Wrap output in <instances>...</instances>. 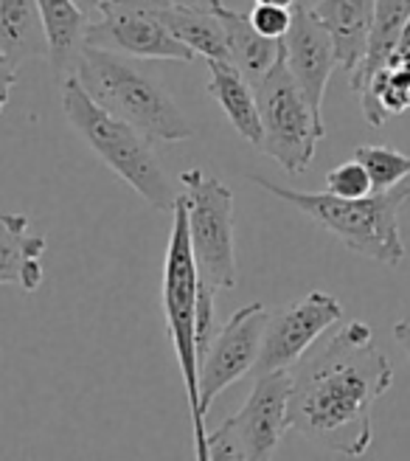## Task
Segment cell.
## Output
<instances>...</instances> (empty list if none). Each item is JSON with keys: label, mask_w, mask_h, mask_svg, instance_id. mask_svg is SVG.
I'll use <instances>...</instances> for the list:
<instances>
[{"label": "cell", "mask_w": 410, "mask_h": 461, "mask_svg": "<svg viewBox=\"0 0 410 461\" xmlns=\"http://www.w3.org/2000/svg\"><path fill=\"white\" fill-rule=\"evenodd\" d=\"M340 318H343V304L324 290H315L304 295L301 302H292L279 312H270L264 346L254 368V377L270 372H290L312 349V343L332 324H337Z\"/></svg>", "instance_id": "cell-11"}, {"label": "cell", "mask_w": 410, "mask_h": 461, "mask_svg": "<svg viewBox=\"0 0 410 461\" xmlns=\"http://www.w3.org/2000/svg\"><path fill=\"white\" fill-rule=\"evenodd\" d=\"M360 110L374 130L388 124L394 115L410 113V65L382 68V71L360 90Z\"/></svg>", "instance_id": "cell-21"}, {"label": "cell", "mask_w": 410, "mask_h": 461, "mask_svg": "<svg viewBox=\"0 0 410 461\" xmlns=\"http://www.w3.org/2000/svg\"><path fill=\"white\" fill-rule=\"evenodd\" d=\"M144 6H172V9H186V12H202V14H222L227 6L222 0H138Z\"/></svg>", "instance_id": "cell-25"}, {"label": "cell", "mask_w": 410, "mask_h": 461, "mask_svg": "<svg viewBox=\"0 0 410 461\" xmlns=\"http://www.w3.org/2000/svg\"><path fill=\"white\" fill-rule=\"evenodd\" d=\"M49 34L37 0H0V104H9L22 62L49 59Z\"/></svg>", "instance_id": "cell-13"}, {"label": "cell", "mask_w": 410, "mask_h": 461, "mask_svg": "<svg viewBox=\"0 0 410 461\" xmlns=\"http://www.w3.org/2000/svg\"><path fill=\"white\" fill-rule=\"evenodd\" d=\"M40 14L49 34V62L59 82L74 74L76 59L85 49L87 14L76 6V0H37Z\"/></svg>", "instance_id": "cell-18"}, {"label": "cell", "mask_w": 410, "mask_h": 461, "mask_svg": "<svg viewBox=\"0 0 410 461\" xmlns=\"http://www.w3.org/2000/svg\"><path fill=\"white\" fill-rule=\"evenodd\" d=\"M138 4V0H135ZM144 6V4H141ZM166 23V29L186 42L189 49L202 59H227V40L219 14H202V12H186L172 6H147Z\"/></svg>", "instance_id": "cell-20"}, {"label": "cell", "mask_w": 410, "mask_h": 461, "mask_svg": "<svg viewBox=\"0 0 410 461\" xmlns=\"http://www.w3.org/2000/svg\"><path fill=\"white\" fill-rule=\"evenodd\" d=\"M312 9L334 40L340 68L352 74L369 51L377 0H315Z\"/></svg>", "instance_id": "cell-15"}, {"label": "cell", "mask_w": 410, "mask_h": 461, "mask_svg": "<svg viewBox=\"0 0 410 461\" xmlns=\"http://www.w3.org/2000/svg\"><path fill=\"white\" fill-rule=\"evenodd\" d=\"M0 222H4V234H0V282L17 285L26 293L40 290L45 279L40 257L49 248V240L26 234L29 230L26 214H4Z\"/></svg>", "instance_id": "cell-16"}, {"label": "cell", "mask_w": 410, "mask_h": 461, "mask_svg": "<svg viewBox=\"0 0 410 461\" xmlns=\"http://www.w3.org/2000/svg\"><path fill=\"white\" fill-rule=\"evenodd\" d=\"M399 65H410V20H407V26H405V32L399 37V45H397L388 68H399Z\"/></svg>", "instance_id": "cell-26"}, {"label": "cell", "mask_w": 410, "mask_h": 461, "mask_svg": "<svg viewBox=\"0 0 410 461\" xmlns=\"http://www.w3.org/2000/svg\"><path fill=\"white\" fill-rule=\"evenodd\" d=\"M99 14L102 17L96 23H87L85 45H96L132 59H197V54L166 29L161 17L135 0H110Z\"/></svg>", "instance_id": "cell-10"}, {"label": "cell", "mask_w": 410, "mask_h": 461, "mask_svg": "<svg viewBox=\"0 0 410 461\" xmlns=\"http://www.w3.org/2000/svg\"><path fill=\"white\" fill-rule=\"evenodd\" d=\"M292 372L259 375L245 405L227 417L214 433H209V461H262L279 450L290 425Z\"/></svg>", "instance_id": "cell-8"}, {"label": "cell", "mask_w": 410, "mask_h": 461, "mask_svg": "<svg viewBox=\"0 0 410 461\" xmlns=\"http://www.w3.org/2000/svg\"><path fill=\"white\" fill-rule=\"evenodd\" d=\"M270 310L262 302L239 307L227 324L214 335L209 352L200 360V413L202 420L209 417V408L242 377L254 375L259 363L264 332H267Z\"/></svg>", "instance_id": "cell-9"}, {"label": "cell", "mask_w": 410, "mask_h": 461, "mask_svg": "<svg viewBox=\"0 0 410 461\" xmlns=\"http://www.w3.org/2000/svg\"><path fill=\"white\" fill-rule=\"evenodd\" d=\"M354 158L369 169L374 192H388V189L399 186L405 177H410V155H405L394 147L366 144V147L354 149Z\"/></svg>", "instance_id": "cell-22"}, {"label": "cell", "mask_w": 410, "mask_h": 461, "mask_svg": "<svg viewBox=\"0 0 410 461\" xmlns=\"http://www.w3.org/2000/svg\"><path fill=\"white\" fill-rule=\"evenodd\" d=\"M264 192L290 203L295 212L329 230L349 250L374 259L379 265L399 267L407 257L399 214L410 203V186H394L388 192H371L366 197H337L326 192H299L272 183L262 175H250Z\"/></svg>", "instance_id": "cell-2"}, {"label": "cell", "mask_w": 410, "mask_h": 461, "mask_svg": "<svg viewBox=\"0 0 410 461\" xmlns=\"http://www.w3.org/2000/svg\"><path fill=\"white\" fill-rule=\"evenodd\" d=\"M219 17H222L225 40H227V59H231L250 82L259 85L272 71V65L279 62L284 51V40H272L256 32L247 12L225 9Z\"/></svg>", "instance_id": "cell-17"}, {"label": "cell", "mask_w": 410, "mask_h": 461, "mask_svg": "<svg viewBox=\"0 0 410 461\" xmlns=\"http://www.w3.org/2000/svg\"><path fill=\"white\" fill-rule=\"evenodd\" d=\"M254 87L264 124V141L259 149L276 160L287 175H304L312 167L315 149L324 141L326 127L324 119L315 115L304 90L290 71L287 45L279 62L272 65V71Z\"/></svg>", "instance_id": "cell-6"}, {"label": "cell", "mask_w": 410, "mask_h": 461, "mask_svg": "<svg viewBox=\"0 0 410 461\" xmlns=\"http://www.w3.org/2000/svg\"><path fill=\"white\" fill-rule=\"evenodd\" d=\"M71 77H76L104 110L138 127L152 141L174 144L194 138V124L174 104L166 87L138 71L116 51L85 45Z\"/></svg>", "instance_id": "cell-4"}, {"label": "cell", "mask_w": 410, "mask_h": 461, "mask_svg": "<svg viewBox=\"0 0 410 461\" xmlns=\"http://www.w3.org/2000/svg\"><path fill=\"white\" fill-rule=\"evenodd\" d=\"M326 189L337 197H366L374 192V183L369 169L360 164V160H346V164H337L326 175Z\"/></svg>", "instance_id": "cell-23"}, {"label": "cell", "mask_w": 410, "mask_h": 461, "mask_svg": "<svg viewBox=\"0 0 410 461\" xmlns=\"http://www.w3.org/2000/svg\"><path fill=\"white\" fill-rule=\"evenodd\" d=\"M172 234L164 259V315L166 332L174 346V357L183 375L192 425H194V456L209 461V430L200 413V346H197V304H200V267L194 259L192 234H189V214L183 194L177 197L172 212Z\"/></svg>", "instance_id": "cell-5"}, {"label": "cell", "mask_w": 410, "mask_h": 461, "mask_svg": "<svg viewBox=\"0 0 410 461\" xmlns=\"http://www.w3.org/2000/svg\"><path fill=\"white\" fill-rule=\"evenodd\" d=\"M107 4H110V0H76V6H79L85 14H90V12H102Z\"/></svg>", "instance_id": "cell-28"}, {"label": "cell", "mask_w": 410, "mask_h": 461, "mask_svg": "<svg viewBox=\"0 0 410 461\" xmlns=\"http://www.w3.org/2000/svg\"><path fill=\"white\" fill-rule=\"evenodd\" d=\"M62 113L82 141L116 172L129 189L138 192L152 209L174 212L177 197L152 149V138L129 122L104 110L82 87L76 77L62 82Z\"/></svg>", "instance_id": "cell-3"}, {"label": "cell", "mask_w": 410, "mask_h": 461, "mask_svg": "<svg viewBox=\"0 0 410 461\" xmlns=\"http://www.w3.org/2000/svg\"><path fill=\"white\" fill-rule=\"evenodd\" d=\"M299 4H307V6H312V0H299Z\"/></svg>", "instance_id": "cell-30"}, {"label": "cell", "mask_w": 410, "mask_h": 461, "mask_svg": "<svg viewBox=\"0 0 410 461\" xmlns=\"http://www.w3.org/2000/svg\"><path fill=\"white\" fill-rule=\"evenodd\" d=\"M290 425L307 442L357 458L374 442V405L394 385L391 357L366 321H349L292 368Z\"/></svg>", "instance_id": "cell-1"}, {"label": "cell", "mask_w": 410, "mask_h": 461, "mask_svg": "<svg viewBox=\"0 0 410 461\" xmlns=\"http://www.w3.org/2000/svg\"><path fill=\"white\" fill-rule=\"evenodd\" d=\"M284 45H287V65L295 82L304 90V96L312 104L317 119H324V94L332 71L340 62H337L334 40L312 6L295 4L292 26L284 37Z\"/></svg>", "instance_id": "cell-12"}, {"label": "cell", "mask_w": 410, "mask_h": 461, "mask_svg": "<svg viewBox=\"0 0 410 461\" xmlns=\"http://www.w3.org/2000/svg\"><path fill=\"white\" fill-rule=\"evenodd\" d=\"M254 4H262V6H284V9H292L299 0H254Z\"/></svg>", "instance_id": "cell-29"}, {"label": "cell", "mask_w": 410, "mask_h": 461, "mask_svg": "<svg viewBox=\"0 0 410 461\" xmlns=\"http://www.w3.org/2000/svg\"><path fill=\"white\" fill-rule=\"evenodd\" d=\"M407 20H410V0H377V17H374V29L369 40V51L349 74V85L357 96L382 68L391 65V57L397 51Z\"/></svg>", "instance_id": "cell-19"}, {"label": "cell", "mask_w": 410, "mask_h": 461, "mask_svg": "<svg viewBox=\"0 0 410 461\" xmlns=\"http://www.w3.org/2000/svg\"><path fill=\"white\" fill-rule=\"evenodd\" d=\"M394 340L402 346V352H405L407 360H410V315L402 318V321H397V324H394Z\"/></svg>", "instance_id": "cell-27"}, {"label": "cell", "mask_w": 410, "mask_h": 461, "mask_svg": "<svg viewBox=\"0 0 410 461\" xmlns=\"http://www.w3.org/2000/svg\"><path fill=\"white\" fill-rule=\"evenodd\" d=\"M180 189L186 200L200 279L217 293L234 290L239 282L234 248V192L200 167L180 175Z\"/></svg>", "instance_id": "cell-7"}, {"label": "cell", "mask_w": 410, "mask_h": 461, "mask_svg": "<svg viewBox=\"0 0 410 461\" xmlns=\"http://www.w3.org/2000/svg\"><path fill=\"white\" fill-rule=\"evenodd\" d=\"M295 9V6H292ZM292 9H284V6H262L256 4L254 9L247 12L250 23H254V29L262 32L264 37H272V40H284L290 26H292Z\"/></svg>", "instance_id": "cell-24"}, {"label": "cell", "mask_w": 410, "mask_h": 461, "mask_svg": "<svg viewBox=\"0 0 410 461\" xmlns=\"http://www.w3.org/2000/svg\"><path fill=\"white\" fill-rule=\"evenodd\" d=\"M205 65L211 71L209 87H205L209 96L219 104V110L227 115V122L234 124V130L245 141L259 149L264 141V124H262L254 82L231 59H205Z\"/></svg>", "instance_id": "cell-14"}]
</instances>
